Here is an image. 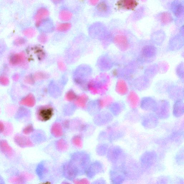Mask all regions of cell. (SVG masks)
<instances>
[{
    "label": "cell",
    "mask_w": 184,
    "mask_h": 184,
    "mask_svg": "<svg viewBox=\"0 0 184 184\" xmlns=\"http://www.w3.org/2000/svg\"><path fill=\"white\" fill-rule=\"evenodd\" d=\"M108 158L113 164L114 168L123 170L127 160V156L121 147L118 145L112 146L109 150Z\"/></svg>",
    "instance_id": "6da1fadb"
},
{
    "label": "cell",
    "mask_w": 184,
    "mask_h": 184,
    "mask_svg": "<svg viewBox=\"0 0 184 184\" xmlns=\"http://www.w3.org/2000/svg\"><path fill=\"white\" fill-rule=\"evenodd\" d=\"M158 160V155L153 150L144 152L140 158V166L144 169H150L156 165Z\"/></svg>",
    "instance_id": "7a4b0ae2"
},
{
    "label": "cell",
    "mask_w": 184,
    "mask_h": 184,
    "mask_svg": "<svg viewBox=\"0 0 184 184\" xmlns=\"http://www.w3.org/2000/svg\"><path fill=\"white\" fill-rule=\"evenodd\" d=\"M159 119L156 114H146L141 118V124L145 128L151 130L157 127L159 124Z\"/></svg>",
    "instance_id": "3957f363"
},
{
    "label": "cell",
    "mask_w": 184,
    "mask_h": 184,
    "mask_svg": "<svg viewBox=\"0 0 184 184\" xmlns=\"http://www.w3.org/2000/svg\"><path fill=\"white\" fill-rule=\"evenodd\" d=\"M154 112L158 118L161 119H167L169 117L170 115L169 104L165 102L160 103L159 106L157 105Z\"/></svg>",
    "instance_id": "277c9868"
},
{
    "label": "cell",
    "mask_w": 184,
    "mask_h": 184,
    "mask_svg": "<svg viewBox=\"0 0 184 184\" xmlns=\"http://www.w3.org/2000/svg\"><path fill=\"white\" fill-rule=\"evenodd\" d=\"M110 179L112 183L122 184L124 183L126 179V177L122 170L114 168L110 171Z\"/></svg>",
    "instance_id": "5b68a950"
},
{
    "label": "cell",
    "mask_w": 184,
    "mask_h": 184,
    "mask_svg": "<svg viewBox=\"0 0 184 184\" xmlns=\"http://www.w3.org/2000/svg\"><path fill=\"white\" fill-rule=\"evenodd\" d=\"M37 117L42 121H47L52 118L53 115L52 109L49 107L42 108L37 112Z\"/></svg>",
    "instance_id": "8992f818"
},
{
    "label": "cell",
    "mask_w": 184,
    "mask_h": 184,
    "mask_svg": "<svg viewBox=\"0 0 184 184\" xmlns=\"http://www.w3.org/2000/svg\"><path fill=\"white\" fill-rule=\"evenodd\" d=\"M137 0H119L117 6L119 8L133 10L137 6Z\"/></svg>",
    "instance_id": "52a82bcc"
},
{
    "label": "cell",
    "mask_w": 184,
    "mask_h": 184,
    "mask_svg": "<svg viewBox=\"0 0 184 184\" xmlns=\"http://www.w3.org/2000/svg\"><path fill=\"white\" fill-rule=\"evenodd\" d=\"M157 105L156 102L151 100L147 99L142 101L141 104V107L143 110L154 112Z\"/></svg>",
    "instance_id": "ba28073f"
},
{
    "label": "cell",
    "mask_w": 184,
    "mask_h": 184,
    "mask_svg": "<svg viewBox=\"0 0 184 184\" xmlns=\"http://www.w3.org/2000/svg\"><path fill=\"white\" fill-rule=\"evenodd\" d=\"M183 103L181 101H178L175 104L173 107V113L174 117L179 118L184 115Z\"/></svg>",
    "instance_id": "9c48e42d"
},
{
    "label": "cell",
    "mask_w": 184,
    "mask_h": 184,
    "mask_svg": "<svg viewBox=\"0 0 184 184\" xmlns=\"http://www.w3.org/2000/svg\"><path fill=\"white\" fill-rule=\"evenodd\" d=\"M125 135V132L124 131L117 130L112 131L110 136V141L112 142L117 141L124 137Z\"/></svg>",
    "instance_id": "30bf717a"
},
{
    "label": "cell",
    "mask_w": 184,
    "mask_h": 184,
    "mask_svg": "<svg viewBox=\"0 0 184 184\" xmlns=\"http://www.w3.org/2000/svg\"><path fill=\"white\" fill-rule=\"evenodd\" d=\"M175 160L176 163L178 165H183L184 161V151L183 147L181 148L176 153Z\"/></svg>",
    "instance_id": "8fae6325"
},
{
    "label": "cell",
    "mask_w": 184,
    "mask_h": 184,
    "mask_svg": "<svg viewBox=\"0 0 184 184\" xmlns=\"http://www.w3.org/2000/svg\"><path fill=\"white\" fill-rule=\"evenodd\" d=\"M122 106L118 103L113 104L111 108V111L112 114L115 116H117L121 113L122 111Z\"/></svg>",
    "instance_id": "7c38bea8"
},
{
    "label": "cell",
    "mask_w": 184,
    "mask_h": 184,
    "mask_svg": "<svg viewBox=\"0 0 184 184\" xmlns=\"http://www.w3.org/2000/svg\"><path fill=\"white\" fill-rule=\"evenodd\" d=\"M172 19V18L171 15L168 13H164L161 15V21L164 24H169L171 22Z\"/></svg>",
    "instance_id": "4fadbf2b"
},
{
    "label": "cell",
    "mask_w": 184,
    "mask_h": 184,
    "mask_svg": "<svg viewBox=\"0 0 184 184\" xmlns=\"http://www.w3.org/2000/svg\"><path fill=\"white\" fill-rule=\"evenodd\" d=\"M97 8L99 11L105 12L107 11L108 6L106 3L102 2L99 4Z\"/></svg>",
    "instance_id": "5bb4252c"
},
{
    "label": "cell",
    "mask_w": 184,
    "mask_h": 184,
    "mask_svg": "<svg viewBox=\"0 0 184 184\" xmlns=\"http://www.w3.org/2000/svg\"><path fill=\"white\" fill-rule=\"evenodd\" d=\"M169 178L165 176H160L158 179L157 183L160 184H167L169 182Z\"/></svg>",
    "instance_id": "9a60e30c"
},
{
    "label": "cell",
    "mask_w": 184,
    "mask_h": 184,
    "mask_svg": "<svg viewBox=\"0 0 184 184\" xmlns=\"http://www.w3.org/2000/svg\"><path fill=\"white\" fill-rule=\"evenodd\" d=\"M33 127L31 126L28 125L24 129L23 132L25 134H28L32 131Z\"/></svg>",
    "instance_id": "2e32d148"
},
{
    "label": "cell",
    "mask_w": 184,
    "mask_h": 184,
    "mask_svg": "<svg viewBox=\"0 0 184 184\" xmlns=\"http://www.w3.org/2000/svg\"><path fill=\"white\" fill-rule=\"evenodd\" d=\"M4 126L3 124L0 121V133H1L4 130Z\"/></svg>",
    "instance_id": "e0dca14e"
},
{
    "label": "cell",
    "mask_w": 184,
    "mask_h": 184,
    "mask_svg": "<svg viewBox=\"0 0 184 184\" xmlns=\"http://www.w3.org/2000/svg\"><path fill=\"white\" fill-rule=\"evenodd\" d=\"M80 1H84V0H80Z\"/></svg>",
    "instance_id": "ac0fdd59"
}]
</instances>
